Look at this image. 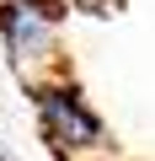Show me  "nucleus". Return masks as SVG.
I'll list each match as a JSON object with an SVG mask.
<instances>
[{
    "label": "nucleus",
    "mask_w": 155,
    "mask_h": 161,
    "mask_svg": "<svg viewBox=\"0 0 155 161\" xmlns=\"http://www.w3.org/2000/svg\"><path fill=\"white\" fill-rule=\"evenodd\" d=\"M0 48L22 86L64 75V6L59 0H0Z\"/></svg>",
    "instance_id": "2"
},
{
    "label": "nucleus",
    "mask_w": 155,
    "mask_h": 161,
    "mask_svg": "<svg viewBox=\"0 0 155 161\" xmlns=\"http://www.w3.org/2000/svg\"><path fill=\"white\" fill-rule=\"evenodd\" d=\"M27 97H32L38 134H43V145L59 161H107L112 134H107L102 113L91 108V97L80 92V80L48 75V80H38V86H27Z\"/></svg>",
    "instance_id": "1"
},
{
    "label": "nucleus",
    "mask_w": 155,
    "mask_h": 161,
    "mask_svg": "<svg viewBox=\"0 0 155 161\" xmlns=\"http://www.w3.org/2000/svg\"><path fill=\"white\" fill-rule=\"evenodd\" d=\"M0 161H11V145H6V140H0Z\"/></svg>",
    "instance_id": "3"
}]
</instances>
